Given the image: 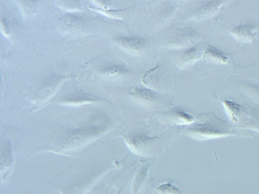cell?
Listing matches in <instances>:
<instances>
[{"label":"cell","mask_w":259,"mask_h":194,"mask_svg":"<svg viewBox=\"0 0 259 194\" xmlns=\"http://www.w3.org/2000/svg\"><path fill=\"white\" fill-rule=\"evenodd\" d=\"M198 37V34L197 32L193 30L186 31L174 37L172 40V44L179 47L187 45L195 42Z\"/></svg>","instance_id":"obj_9"},{"label":"cell","mask_w":259,"mask_h":194,"mask_svg":"<svg viewBox=\"0 0 259 194\" xmlns=\"http://www.w3.org/2000/svg\"><path fill=\"white\" fill-rule=\"evenodd\" d=\"M153 194H183L182 191L175 185L166 183L158 186L154 190Z\"/></svg>","instance_id":"obj_13"},{"label":"cell","mask_w":259,"mask_h":194,"mask_svg":"<svg viewBox=\"0 0 259 194\" xmlns=\"http://www.w3.org/2000/svg\"><path fill=\"white\" fill-rule=\"evenodd\" d=\"M224 1H209L199 8L193 15V19L196 20L204 19L216 13Z\"/></svg>","instance_id":"obj_6"},{"label":"cell","mask_w":259,"mask_h":194,"mask_svg":"<svg viewBox=\"0 0 259 194\" xmlns=\"http://www.w3.org/2000/svg\"><path fill=\"white\" fill-rule=\"evenodd\" d=\"M255 27L250 24H240L235 26L231 31V34L242 43H248L255 37Z\"/></svg>","instance_id":"obj_3"},{"label":"cell","mask_w":259,"mask_h":194,"mask_svg":"<svg viewBox=\"0 0 259 194\" xmlns=\"http://www.w3.org/2000/svg\"><path fill=\"white\" fill-rule=\"evenodd\" d=\"M101 72L107 76L114 77L127 73L128 70L122 65L112 64L103 68Z\"/></svg>","instance_id":"obj_12"},{"label":"cell","mask_w":259,"mask_h":194,"mask_svg":"<svg viewBox=\"0 0 259 194\" xmlns=\"http://www.w3.org/2000/svg\"><path fill=\"white\" fill-rule=\"evenodd\" d=\"M125 142L130 149L135 154L148 156L152 154L158 144V137H150L141 134L124 136Z\"/></svg>","instance_id":"obj_2"},{"label":"cell","mask_w":259,"mask_h":194,"mask_svg":"<svg viewBox=\"0 0 259 194\" xmlns=\"http://www.w3.org/2000/svg\"><path fill=\"white\" fill-rule=\"evenodd\" d=\"M203 57L205 60L218 64L227 63L229 58L227 55L212 46H209L203 54Z\"/></svg>","instance_id":"obj_7"},{"label":"cell","mask_w":259,"mask_h":194,"mask_svg":"<svg viewBox=\"0 0 259 194\" xmlns=\"http://www.w3.org/2000/svg\"><path fill=\"white\" fill-rule=\"evenodd\" d=\"M201 57L200 51L196 47L187 49L183 54L181 59V65L185 66L198 60Z\"/></svg>","instance_id":"obj_11"},{"label":"cell","mask_w":259,"mask_h":194,"mask_svg":"<svg viewBox=\"0 0 259 194\" xmlns=\"http://www.w3.org/2000/svg\"><path fill=\"white\" fill-rule=\"evenodd\" d=\"M90 9L99 12L101 14H103L105 15L108 16L109 17H112L114 19H120V12L122 10H103L100 8H94L92 7H90Z\"/></svg>","instance_id":"obj_15"},{"label":"cell","mask_w":259,"mask_h":194,"mask_svg":"<svg viewBox=\"0 0 259 194\" xmlns=\"http://www.w3.org/2000/svg\"><path fill=\"white\" fill-rule=\"evenodd\" d=\"M149 167V164H144L141 166L139 170L137 172L132 185V194L139 193L146 180Z\"/></svg>","instance_id":"obj_8"},{"label":"cell","mask_w":259,"mask_h":194,"mask_svg":"<svg viewBox=\"0 0 259 194\" xmlns=\"http://www.w3.org/2000/svg\"><path fill=\"white\" fill-rule=\"evenodd\" d=\"M116 42L124 48L140 51L145 48L146 41L143 37L120 36L115 38Z\"/></svg>","instance_id":"obj_4"},{"label":"cell","mask_w":259,"mask_h":194,"mask_svg":"<svg viewBox=\"0 0 259 194\" xmlns=\"http://www.w3.org/2000/svg\"><path fill=\"white\" fill-rule=\"evenodd\" d=\"M99 99L89 94L80 92L72 93L66 96L63 102L67 103H78L88 102H97Z\"/></svg>","instance_id":"obj_10"},{"label":"cell","mask_w":259,"mask_h":194,"mask_svg":"<svg viewBox=\"0 0 259 194\" xmlns=\"http://www.w3.org/2000/svg\"><path fill=\"white\" fill-rule=\"evenodd\" d=\"M237 129L228 122L215 116H209L198 123H192L182 132L198 141H205L229 135L238 134Z\"/></svg>","instance_id":"obj_1"},{"label":"cell","mask_w":259,"mask_h":194,"mask_svg":"<svg viewBox=\"0 0 259 194\" xmlns=\"http://www.w3.org/2000/svg\"><path fill=\"white\" fill-rule=\"evenodd\" d=\"M165 117L167 122L176 125H189L195 120L193 116L180 109L174 110Z\"/></svg>","instance_id":"obj_5"},{"label":"cell","mask_w":259,"mask_h":194,"mask_svg":"<svg viewBox=\"0 0 259 194\" xmlns=\"http://www.w3.org/2000/svg\"><path fill=\"white\" fill-rule=\"evenodd\" d=\"M133 93L139 98L148 101H153L156 98L155 93L149 88H135L133 89Z\"/></svg>","instance_id":"obj_14"}]
</instances>
